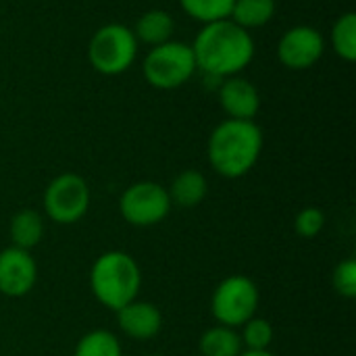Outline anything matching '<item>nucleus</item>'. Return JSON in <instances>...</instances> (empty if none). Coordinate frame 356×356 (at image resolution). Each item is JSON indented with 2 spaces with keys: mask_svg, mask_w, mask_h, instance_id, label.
I'll return each instance as SVG.
<instances>
[{
  "mask_svg": "<svg viewBox=\"0 0 356 356\" xmlns=\"http://www.w3.org/2000/svg\"><path fill=\"white\" fill-rule=\"evenodd\" d=\"M90 200V186L81 175L60 173L46 186L44 211L50 221L58 225H73L86 217Z\"/></svg>",
  "mask_w": 356,
  "mask_h": 356,
  "instance_id": "obj_7",
  "label": "nucleus"
},
{
  "mask_svg": "<svg viewBox=\"0 0 356 356\" xmlns=\"http://www.w3.org/2000/svg\"><path fill=\"white\" fill-rule=\"evenodd\" d=\"M131 31H134L138 42L154 48V46L171 40V35L175 31V21H173L169 10L150 8V10L140 15V19L136 21V27Z\"/></svg>",
  "mask_w": 356,
  "mask_h": 356,
  "instance_id": "obj_14",
  "label": "nucleus"
},
{
  "mask_svg": "<svg viewBox=\"0 0 356 356\" xmlns=\"http://www.w3.org/2000/svg\"><path fill=\"white\" fill-rule=\"evenodd\" d=\"M73 356H123V348L113 332L92 330L77 340Z\"/></svg>",
  "mask_w": 356,
  "mask_h": 356,
  "instance_id": "obj_18",
  "label": "nucleus"
},
{
  "mask_svg": "<svg viewBox=\"0 0 356 356\" xmlns=\"http://www.w3.org/2000/svg\"><path fill=\"white\" fill-rule=\"evenodd\" d=\"M332 284H334V290L353 300L356 298V261L355 259H346L342 263L336 265L334 269V275H332Z\"/></svg>",
  "mask_w": 356,
  "mask_h": 356,
  "instance_id": "obj_22",
  "label": "nucleus"
},
{
  "mask_svg": "<svg viewBox=\"0 0 356 356\" xmlns=\"http://www.w3.org/2000/svg\"><path fill=\"white\" fill-rule=\"evenodd\" d=\"M138 56L134 31L121 23H106L94 31L88 44V60L100 75L125 73Z\"/></svg>",
  "mask_w": 356,
  "mask_h": 356,
  "instance_id": "obj_4",
  "label": "nucleus"
},
{
  "mask_svg": "<svg viewBox=\"0 0 356 356\" xmlns=\"http://www.w3.org/2000/svg\"><path fill=\"white\" fill-rule=\"evenodd\" d=\"M240 356H275L271 350H242Z\"/></svg>",
  "mask_w": 356,
  "mask_h": 356,
  "instance_id": "obj_24",
  "label": "nucleus"
},
{
  "mask_svg": "<svg viewBox=\"0 0 356 356\" xmlns=\"http://www.w3.org/2000/svg\"><path fill=\"white\" fill-rule=\"evenodd\" d=\"M198 348L202 356H240L244 350L240 332L219 323L215 327H209L200 336Z\"/></svg>",
  "mask_w": 356,
  "mask_h": 356,
  "instance_id": "obj_16",
  "label": "nucleus"
},
{
  "mask_svg": "<svg viewBox=\"0 0 356 356\" xmlns=\"http://www.w3.org/2000/svg\"><path fill=\"white\" fill-rule=\"evenodd\" d=\"M179 4L186 15H190L192 19L204 25L221 19H229L234 0H179Z\"/></svg>",
  "mask_w": 356,
  "mask_h": 356,
  "instance_id": "obj_20",
  "label": "nucleus"
},
{
  "mask_svg": "<svg viewBox=\"0 0 356 356\" xmlns=\"http://www.w3.org/2000/svg\"><path fill=\"white\" fill-rule=\"evenodd\" d=\"M8 234L13 240L10 246L31 250L44 238V217L33 209H21L19 213L13 215L10 225H8Z\"/></svg>",
  "mask_w": 356,
  "mask_h": 356,
  "instance_id": "obj_15",
  "label": "nucleus"
},
{
  "mask_svg": "<svg viewBox=\"0 0 356 356\" xmlns=\"http://www.w3.org/2000/svg\"><path fill=\"white\" fill-rule=\"evenodd\" d=\"M275 15V0H234L229 19L250 31L267 25Z\"/></svg>",
  "mask_w": 356,
  "mask_h": 356,
  "instance_id": "obj_17",
  "label": "nucleus"
},
{
  "mask_svg": "<svg viewBox=\"0 0 356 356\" xmlns=\"http://www.w3.org/2000/svg\"><path fill=\"white\" fill-rule=\"evenodd\" d=\"M146 81L156 90H175L190 81L196 73L192 46L186 42L169 40L148 50L142 63Z\"/></svg>",
  "mask_w": 356,
  "mask_h": 356,
  "instance_id": "obj_5",
  "label": "nucleus"
},
{
  "mask_svg": "<svg viewBox=\"0 0 356 356\" xmlns=\"http://www.w3.org/2000/svg\"><path fill=\"white\" fill-rule=\"evenodd\" d=\"M219 104L227 113V119L254 121L257 113L261 111V94L254 83L234 75L221 81Z\"/></svg>",
  "mask_w": 356,
  "mask_h": 356,
  "instance_id": "obj_11",
  "label": "nucleus"
},
{
  "mask_svg": "<svg viewBox=\"0 0 356 356\" xmlns=\"http://www.w3.org/2000/svg\"><path fill=\"white\" fill-rule=\"evenodd\" d=\"M325 227V213L317 207H307L296 215L294 229L300 238H315L323 232Z\"/></svg>",
  "mask_w": 356,
  "mask_h": 356,
  "instance_id": "obj_23",
  "label": "nucleus"
},
{
  "mask_svg": "<svg viewBox=\"0 0 356 356\" xmlns=\"http://www.w3.org/2000/svg\"><path fill=\"white\" fill-rule=\"evenodd\" d=\"M190 46L196 71L221 81L240 75L252 63L257 50L250 31L242 29L232 19L204 23Z\"/></svg>",
  "mask_w": 356,
  "mask_h": 356,
  "instance_id": "obj_1",
  "label": "nucleus"
},
{
  "mask_svg": "<svg viewBox=\"0 0 356 356\" xmlns=\"http://www.w3.org/2000/svg\"><path fill=\"white\" fill-rule=\"evenodd\" d=\"M90 288L102 307L117 313L138 298L142 288V269L131 254L123 250H106L90 269Z\"/></svg>",
  "mask_w": 356,
  "mask_h": 356,
  "instance_id": "obj_3",
  "label": "nucleus"
},
{
  "mask_svg": "<svg viewBox=\"0 0 356 356\" xmlns=\"http://www.w3.org/2000/svg\"><path fill=\"white\" fill-rule=\"evenodd\" d=\"M332 48L334 52L346 60L355 63L356 60V15L355 13H344L334 21L332 27Z\"/></svg>",
  "mask_w": 356,
  "mask_h": 356,
  "instance_id": "obj_19",
  "label": "nucleus"
},
{
  "mask_svg": "<svg viewBox=\"0 0 356 356\" xmlns=\"http://www.w3.org/2000/svg\"><path fill=\"white\" fill-rule=\"evenodd\" d=\"M261 302L259 286L246 275L225 277L213 292L211 313L219 325L240 330L248 319L257 317Z\"/></svg>",
  "mask_w": 356,
  "mask_h": 356,
  "instance_id": "obj_6",
  "label": "nucleus"
},
{
  "mask_svg": "<svg viewBox=\"0 0 356 356\" xmlns=\"http://www.w3.org/2000/svg\"><path fill=\"white\" fill-rule=\"evenodd\" d=\"M273 325L263 317H252L240 327V340L244 350H269L273 344Z\"/></svg>",
  "mask_w": 356,
  "mask_h": 356,
  "instance_id": "obj_21",
  "label": "nucleus"
},
{
  "mask_svg": "<svg viewBox=\"0 0 356 356\" xmlns=\"http://www.w3.org/2000/svg\"><path fill=\"white\" fill-rule=\"evenodd\" d=\"M119 330L138 342H148L156 338L163 330V313L156 305L136 298L134 302L125 305L117 311Z\"/></svg>",
  "mask_w": 356,
  "mask_h": 356,
  "instance_id": "obj_12",
  "label": "nucleus"
},
{
  "mask_svg": "<svg viewBox=\"0 0 356 356\" xmlns=\"http://www.w3.org/2000/svg\"><path fill=\"white\" fill-rule=\"evenodd\" d=\"M167 192H169L171 204L179 209H194L207 198L209 181L198 169H186L173 177Z\"/></svg>",
  "mask_w": 356,
  "mask_h": 356,
  "instance_id": "obj_13",
  "label": "nucleus"
},
{
  "mask_svg": "<svg viewBox=\"0 0 356 356\" xmlns=\"http://www.w3.org/2000/svg\"><path fill=\"white\" fill-rule=\"evenodd\" d=\"M38 282V265L31 250L8 246L0 250V294L8 298L27 296Z\"/></svg>",
  "mask_w": 356,
  "mask_h": 356,
  "instance_id": "obj_10",
  "label": "nucleus"
},
{
  "mask_svg": "<svg viewBox=\"0 0 356 356\" xmlns=\"http://www.w3.org/2000/svg\"><path fill=\"white\" fill-rule=\"evenodd\" d=\"M150 356H156V355H150Z\"/></svg>",
  "mask_w": 356,
  "mask_h": 356,
  "instance_id": "obj_25",
  "label": "nucleus"
},
{
  "mask_svg": "<svg viewBox=\"0 0 356 356\" xmlns=\"http://www.w3.org/2000/svg\"><path fill=\"white\" fill-rule=\"evenodd\" d=\"M263 144V129L254 121L225 119L211 131L207 156L215 173L227 179H238L259 163Z\"/></svg>",
  "mask_w": 356,
  "mask_h": 356,
  "instance_id": "obj_2",
  "label": "nucleus"
},
{
  "mask_svg": "<svg viewBox=\"0 0 356 356\" xmlns=\"http://www.w3.org/2000/svg\"><path fill=\"white\" fill-rule=\"evenodd\" d=\"M171 207L167 188L156 181H136L125 188L119 198V213L134 227H152L161 223Z\"/></svg>",
  "mask_w": 356,
  "mask_h": 356,
  "instance_id": "obj_8",
  "label": "nucleus"
},
{
  "mask_svg": "<svg viewBox=\"0 0 356 356\" xmlns=\"http://www.w3.org/2000/svg\"><path fill=\"white\" fill-rule=\"evenodd\" d=\"M325 50L321 31L313 25L290 27L277 42V58L290 71H307L319 63Z\"/></svg>",
  "mask_w": 356,
  "mask_h": 356,
  "instance_id": "obj_9",
  "label": "nucleus"
}]
</instances>
